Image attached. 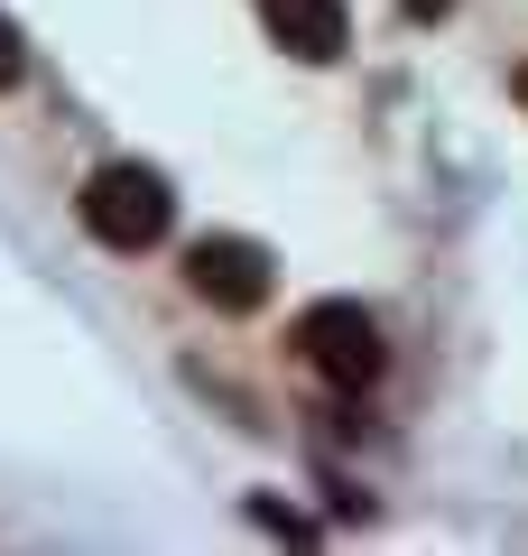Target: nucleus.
<instances>
[{
	"label": "nucleus",
	"instance_id": "nucleus-5",
	"mask_svg": "<svg viewBox=\"0 0 528 556\" xmlns=\"http://www.w3.org/2000/svg\"><path fill=\"white\" fill-rule=\"evenodd\" d=\"M20 65H28V47H20V28L0 20V93H10V84H20Z\"/></svg>",
	"mask_w": 528,
	"mask_h": 556
},
{
	"label": "nucleus",
	"instance_id": "nucleus-2",
	"mask_svg": "<svg viewBox=\"0 0 528 556\" xmlns=\"http://www.w3.org/2000/svg\"><path fill=\"white\" fill-rule=\"evenodd\" d=\"M297 353H306V371L334 380V390H372V380L390 371V343H380V325L352 298L306 306V316H297Z\"/></svg>",
	"mask_w": 528,
	"mask_h": 556
},
{
	"label": "nucleus",
	"instance_id": "nucleus-4",
	"mask_svg": "<svg viewBox=\"0 0 528 556\" xmlns=\"http://www.w3.org/2000/svg\"><path fill=\"white\" fill-rule=\"evenodd\" d=\"M260 20H269V38L288 47V56H306V65H334L352 47V10L343 0H260Z\"/></svg>",
	"mask_w": 528,
	"mask_h": 556
},
{
	"label": "nucleus",
	"instance_id": "nucleus-1",
	"mask_svg": "<svg viewBox=\"0 0 528 556\" xmlns=\"http://www.w3.org/2000/svg\"><path fill=\"white\" fill-rule=\"evenodd\" d=\"M167 223H176V195H167V177H158V167L112 159V167H93V177H84V232H93L102 251H158V241H167Z\"/></svg>",
	"mask_w": 528,
	"mask_h": 556
},
{
	"label": "nucleus",
	"instance_id": "nucleus-6",
	"mask_svg": "<svg viewBox=\"0 0 528 556\" xmlns=\"http://www.w3.org/2000/svg\"><path fill=\"white\" fill-rule=\"evenodd\" d=\"M399 10H408V20H445L454 0H399Z\"/></svg>",
	"mask_w": 528,
	"mask_h": 556
},
{
	"label": "nucleus",
	"instance_id": "nucleus-7",
	"mask_svg": "<svg viewBox=\"0 0 528 556\" xmlns=\"http://www.w3.org/2000/svg\"><path fill=\"white\" fill-rule=\"evenodd\" d=\"M510 93H519V102H528V65H519V75H510Z\"/></svg>",
	"mask_w": 528,
	"mask_h": 556
},
{
	"label": "nucleus",
	"instance_id": "nucleus-3",
	"mask_svg": "<svg viewBox=\"0 0 528 556\" xmlns=\"http://www.w3.org/2000/svg\"><path fill=\"white\" fill-rule=\"evenodd\" d=\"M186 288H196L204 306H223V316H251L260 298H269V251L241 232H204L196 251H186Z\"/></svg>",
	"mask_w": 528,
	"mask_h": 556
}]
</instances>
